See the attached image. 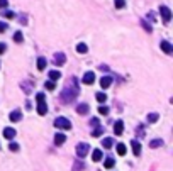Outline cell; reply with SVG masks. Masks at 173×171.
Masks as SVG:
<instances>
[{
	"instance_id": "f35d334b",
	"label": "cell",
	"mask_w": 173,
	"mask_h": 171,
	"mask_svg": "<svg viewBox=\"0 0 173 171\" xmlns=\"http://www.w3.org/2000/svg\"><path fill=\"white\" fill-rule=\"evenodd\" d=\"M90 124L93 125V127H97V125H99V119H92V120H90Z\"/></svg>"
},
{
	"instance_id": "7c38bea8",
	"label": "cell",
	"mask_w": 173,
	"mask_h": 171,
	"mask_svg": "<svg viewBox=\"0 0 173 171\" xmlns=\"http://www.w3.org/2000/svg\"><path fill=\"white\" fill-rule=\"evenodd\" d=\"M9 119L12 120V122H19V120L22 119V114H21V110H14V112H10Z\"/></svg>"
},
{
	"instance_id": "5bb4252c",
	"label": "cell",
	"mask_w": 173,
	"mask_h": 171,
	"mask_svg": "<svg viewBox=\"0 0 173 171\" xmlns=\"http://www.w3.org/2000/svg\"><path fill=\"white\" fill-rule=\"evenodd\" d=\"M88 110H90V107L86 105V103H80L77 107V112L80 114V115H85V114H88Z\"/></svg>"
},
{
	"instance_id": "3957f363",
	"label": "cell",
	"mask_w": 173,
	"mask_h": 171,
	"mask_svg": "<svg viewBox=\"0 0 173 171\" xmlns=\"http://www.w3.org/2000/svg\"><path fill=\"white\" fill-rule=\"evenodd\" d=\"M54 125H56L58 129H71V122H70L68 119H65V117H58L56 120H54Z\"/></svg>"
},
{
	"instance_id": "8992f818",
	"label": "cell",
	"mask_w": 173,
	"mask_h": 171,
	"mask_svg": "<svg viewBox=\"0 0 173 171\" xmlns=\"http://www.w3.org/2000/svg\"><path fill=\"white\" fill-rule=\"evenodd\" d=\"M83 83H85V85H93V83H95V73L86 71L85 75H83Z\"/></svg>"
},
{
	"instance_id": "d590c367",
	"label": "cell",
	"mask_w": 173,
	"mask_h": 171,
	"mask_svg": "<svg viewBox=\"0 0 173 171\" xmlns=\"http://www.w3.org/2000/svg\"><path fill=\"white\" fill-rule=\"evenodd\" d=\"M143 27H144V29L148 31V32H151V26H149V24H148L146 21H143Z\"/></svg>"
},
{
	"instance_id": "ab89813d",
	"label": "cell",
	"mask_w": 173,
	"mask_h": 171,
	"mask_svg": "<svg viewBox=\"0 0 173 171\" xmlns=\"http://www.w3.org/2000/svg\"><path fill=\"white\" fill-rule=\"evenodd\" d=\"M138 136H139V137H143V136H144V132H143V127H139V129H138Z\"/></svg>"
},
{
	"instance_id": "6da1fadb",
	"label": "cell",
	"mask_w": 173,
	"mask_h": 171,
	"mask_svg": "<svg viewBox=\"0 0 173 171\" xmlns=\"http://www.w3.org/2000/svg\"><path fill=\"white\" fill-rule=\"evenodd\" d=\"M80 93V86H78V80L77 78H70L68 85L63 88V93H61V102L65 103H71L75 98H77V95Z\"/></svg>"
},
{
	"instance_id": "44dd1931",
	"label": "cell",
	"mask_w": 173,
	"mask_h": 171,
	"mask_svg": "<svg viewBox=\"0 0 173 171\" xmlns=\"http://www.w3.org/2000/svg\"><path fill=\"white\" fill-rule=\"evenodd\" d=\"M92 159H93V161H100V159H102V151L95 149V151H93V154H92Z\"/></svg>"
},
{
	"instance_id": "ffe728a7",
	"label": "cell",
	"mask_w": 173,
	"mask_h": 171,
	"mask_svg": "<svg viewBox=\"0 0 173 171\" xmlns=\"http://www.w3.org/2000/svg\"><path fill=\"white\" fill-rule=\"evenodd\" d=\"M102 132H104V129L100 127V125H97V127L92 131V136H93V137H100V136H102Z\"/></svg>"
},
{
	"instance_id": "2e32d148",
	"label": "cell",
	"mask_w": 173,
	"mask_h": 171,
	"mask_svg": "<svg viewBox=\"0 0 173 171\" xmlns=\"http://www.w3.org/2000/svg\"><path fill=\"white\" fill-rule=\"evenodd\" d=\"M132 153L136 154V156H139V154H141V144H139L138 141H132Z\"/></svg>"
},
{
	"instance_id": "5b68a950",
	"label": "cell",
	"mask_w": 173,
	"mask_h": 171,
	"mask_svg": "<svg viewBox=\"0 0 173 171\" xmlns=\"http://www.w3.org/2000/svg\"><path fill=\"white\" fill-rule=\"evenodd\" d=\"M53 60H54V64H58V66H63V64L66 63V56L65 53H54V56H53Z\"/></svg>"
},
{
	"instance_id": "4dcf8cb0",
	"label": "cell",
	"mask_w": 173,
	"mask_h": 171,
	"mask_svg": "<svg viewBox=\"0 0 173 171\" xmlns=\"http://www.w3.org/2000/svg\"><path fill=\"white\" fill-rule=\"evenodd\" d=\"M2 14H4V17H7V19H14V17H15V14H14L12 10H4Z\"/></svg>"
},
{
	"instance_id": "836d02e7",
	"label": "cell",
	"mask_w": 173,
	"mask_h": 171,
	"mask_svg": "<svg viewBox=\"0 0 173 171\" xmlns=\"http://www.w3.org/2000/svg\"><path fill=\"white\" fill-rule=\"evenodd\" d=\"M9 149H10V151H19V144H17V142H10V144H9Z\"/></svg>"
},
{
	"instance_id": "8d00e7d4",
	"label": "cell",
	"mask_w": 173,
	"mask_h": 171,
	"mask_svg": "<svg viewBox=\"0 0 173 171\" xmlns=\"http://www.w3.org/2000/svg\"><path fill=\"white\" fill-rule=\"evenodd\" d=\"M7 31V24L5 22H0V32H5Z\"/></svg>"
},
{
	"instance_id": "4fadbf2b",
	"label": "cell",
	"mask_w": 173,
	"mask_h": 171,
	"mask_svg": "<svg viewBox=\"0 0 173 171\" xmlns=\"http://www.w3.org/2000/svg\"><path fill=\"white\" fill-rule=\"evenodd\" d=\"M21 86H22V90H24L26 95H29L31 92H32V83H31V81H22Z\"/></svg>"
},
{
	"instance_id": "9c48e42d",
	"label": "cell",
	"mask_w": 173,
	"mask_h": 171,
	"mask_svg": "<svg viewBox=\"0 0 173 171\" xmlns=\"http://www.w3.org/2000/svg\"><path fill=\"white\" fill-rule=\"evenodd\" d=\"M114 132H116L117 136H121V134L124 132V122H122V120H117L116 124H114Z\"/></svg>"
},
{
	"instance_id": "f546056e",
	"label": "cell",
	"mask_w": 173,
	"mask_h": 171,
	"mask_svg": "<svg viewBox=\"0 0 173 171\" xmlns=\"http://www.w3.org/2000/svg\"><path fill=\"white\" fill-rule=\"evenodd\" d=\"M105 100H107V95H105V93H97V102L104 103Z\"/></svg>"
},
{
	"instance_id": "484cf974",
	"label": "cell",
	"mask_w": 173,
	"mask_h": 171,
	"mask_svg": "<svg viewBox=\"0 0 173 171\" xmlns=\"http://www.w3.org/2000/svg\"><path fill=\"white\" fill-rule=\"evenodd\" d=\"M114 164H116V161H114L112 158H107V159H105V168H107V169L114 168Z\"/></svg>"
},
{
	"instance_id": "e575fe53",
	"label": "cell",
	"mask_w": 173,
	"mask_h": 171,
	"mask_svg": "<svg viewBox=\"0 0 173 171\" xmlns=\"http://www.w3.org/2000/svg\"><path fill=\"white\" fill-rule=\"evenodd\" d=\"M9 5V0H0V9H5Z\"/></svg>"
},
{
	"instance_id": "d6a6232c",
	"label": "cell",
	"mask_w": 173,
	"mask_h": 171,
	"mask_svg": "<svg viewBox=\"0 0 173 171\" xmlns=\"http://www.w3.org/2000/svg\"><path fill=\"white\" fill-rule=\"evenodd\" d=\"M114 4H116L117 9H124V7H126V2H124V0H116Z\"/></svg>"
},
{
	"instance_id": "e0dca14e",
	"label": "cell",
	"mask_w": 173,
	"mask_h": 171,
	"mask_svg": "<svg viewBox=\"0 0 173 171\" xmlns=\"http://www.w3.org/2000/svg\"><path fill=\"white\" fill-rule=\"evenodd\" d=\"M102 146H105V149H110L114 146V139L112 137H105L104 141H102Z\"/></svg>"
},
{
	"instance_id": "7a4b0ae2",
	"label": "cell",
	"mask_w": 173,
	"mask_h": 171,
	"mask_svg": "<svg viewBox=\"0 0 173 171\" xmlns=\"http://www.w3.org/2000/svg\"><path fill=\"white\" fill-rule=\"evenodd\" d=\"M88 151H90V146L86 144V142H80V144L77 146V156L78 158H85L86 154H88Z\"/></svg>"
},
{
	"instance_id": "30bf717a",
	"label": "cell",
	"mask_w": 173,
	"mask_h": 171,
	"mask_svg": "<svg viewBox=\"0 0 173 171\" xmlns=\"http://www.w3.org/2000/svg\"><path fill=\"white\" fill-rule=\"evenodd\" d=\"M160 46H161V49H163V51L166 53V54H171V53H173V46L168 43V41H161Z\"/></svg>"
},
{
	"instance_id": "ba28073f",
	"label": "cell",
	"mask_w": 173,
	"mask_h": 171,
	"mask_svg": "<svg viewBox=\"0 0 173 171\" xmlns=\"http://www.w3.org/2000/svg\"><path fill=\"white\" fill-rule=\"evenodd\" d=\"M4 137L5 139H14V137H15V129H12V127H5L4 129Z\"/></svg>"
},
{
	"instance_id": "83f0119b",
	"label": "cell",
	"mask_w": 173,
	"mask_h": 171,
	"mask_svg": "<svg viewBox=\"0 0 173 171\" xmlns=\"http://www.w3.org/2000/svg\"><path fill=\"white\" fill-rule=\"evenodd\" d=\"M82 169H83V163H82V161H75L73 171H82Z\"/></svg>"
},
{
	"instance_id": "8fae6325",
	"label": "cell",
	"mask_w": 173,
	"mask_h": 171,
	"mask_svg": "<svg viewBox=\"0 0 173 171\" xmlns=\"http://www.w3.org/2000/svg\"><path fill=\"white\" fill-rule=\"evenodd\" d=\"M65 141H66V136H65L63 132H58L56 136H54V144H56V146L65 144Z\"/></svg>"
},
{
	"instance_id": "277c9868",
	"label": "cell",
	"mask_w": 173,
	"mask_h": 171,
	"mask_svg": "<svg viewBox=\"0 0 173 171\" xmlns=\"http://www.w3.org/2000/svg\"><path fill=\"white\" fill-rule=\"evenodd\" d=\"M160 14L163 15V22H165V24H168L170 19H171V10H170L166 5H161V7H160Z\"/></svg>"
},
{
	"instance_id": "f1b7e54d",
	"label": "cell",
	"mask_w": 173,
	"mask_h": 171,
	"mask_svg": "<svg viewBox=\"0 0 173 171\" xmlns=\"http://www.w3.org/2000/svg\"><path fill=\"white\" fill-rule=\"evenodd\" d=\"M14 41H15V43H22V41H24V37H22V32H15V34H14Z\"/></svg>"
},
{
	"instance_id": "ac0fdd59",
	"label": "cell",
	"mask_w": 173,
	"mask_h": 171,
	"mask_svg": "<svg viewBox=\"0 0 173 171\" xmlns=\"http://www.w3.org/2000/svg\"><path fill=\"white\" fill-rule=\"evenodd\" d=\"M86 51H88V47H86V44H83V43L77 44V53H80V54H85Z\"/></svg>"
},
{
	"instance_id": "4316f807",
	"label": "cell",
	"mask_w": 173,
	"mask_h": 171,
	"mask_svg": "<svg viewBox=\"0 0 173 171\" xmlns=\"http://www.w3.org/2000/svg\"><path fill=\"white\" fill-rule=\"evenodd\" d=\"M46 90H54V88H56V83H54V81L53 80H49V81H46Z\"/></svg>"
},
{
	"instance_id": "74e56055",
	"label": "cell",
	"mask_w": 173,
	"mask_h": 171,
	"mask_svg": "<svg viewBox=\"0 0 173 171\" xmlns=\"http://www.w3.org/2000/svg\"><path fill=\"white\" fill-rule=\"evenodd\" d=\"M5 49H7V46H5L4 43H0V54H4V53H5Z\"/></svg>"
},
{
	"instance_id": "1f68e13d",
	"label": "cell",
	"mask_w": 173,
	"mask_h": 171,
	"mask_svg": "<svg viewBox=\"0 0 173 171\" xmlns=\"http://www.w3.org/2000/svg\"><path fill=\"white\" fill-rule=\"evenodd\" d=\"M99 112L102 114V115H107V114H109V107H107V105H100V107H99Z\"/></svg>"
},
{
	"instance_id": "cb8c5ba5",
	"label": "cell",
	"mask_w": 173,
	"mask_h": 171,
	"mask_svg": "<svg viewBox=\"0 0 173 171\" xmlns=\"http://www.w3.org/2000/svg\"><path fill=\"white\" fill-rule=\"evenodd\" d=\"M126 153H127V149H126V144H117V154L124 156Z\"/></svg>"
},
{
	"instance_id": "d4e9b609",
	"label": "cell",
	"mask_w": 173,
	"mask_h": 171,
	"mask_svg": "<svg viewBox=\"0 0 173 171\" xmlns=\"http://www.w3.org/2000/svg\"><path fill=\"white\" fill-rule=\"evenodd\" d=\"M146 119H148V122H151V124H155L156 120L160 119V115H158V114H149V115H148Z\"/></svg>"
},
{
	"instance_id": "7402d4cb",
	"label": "cell",
	"mask_w": 173,
	"mask_h": 171,
	"mask_svg": "<svg viewBox=\"0 0 173 171\" xmlns=\"http://www.w3.org/2000/svg\"><path fill=\"white\" fill-rule=\"evenodd\" d=\"M149 146H151L153 149H156V147H161V146H163V141H161V139H155V141L149 142Z\"/></svg>"
},
{
	"instance_id": "52a82bcc",
	"label": "cell",
	"mask_w": 173,
	"mask_h": 171,
	"mask_svg": "<svg viewBox=\"0 0 173 171\" xmlns=\"http://www.w3.org/2000/svg\"><path fill=\"white\" fill-rule=\"evenodd\" d=\"M46 112H48V105L44 100H38V114L39 115H46Z\"/></svg>"
},
{
	"instance_id": "d6986e66",
	"label": "cell",
	"mask_w": 173,
	"mask_h": 171,
	"mask_svg": "<svg viewBox=\"0 0 173 171\" xmlns=\"http://www.w3.org/2000/svg\"><path fill=\"white\" fill-rule=\"evenodd\" d=\"M44 68H46V58H38V69L43 71Z\"/></svg>"
},
{
	"instance_id": "9a60e30c",
	"label": "cell",
	"mask_w": 173,
	"mask_h": 171,
	"mask_svg": "<svg viewBox=\"0 0 173 171\" xmlns=\"http://www.w3.org/2000/svg\"><path fill=\"white\" fill-rule=\"evenodd\" d=\"M110 83H112V78L110 76H102L100 78V86H102V88H109Z\"/></svg>"
},
{
	"instance_id": "603a6c76",
	"label": "cell",
	"mask_w": 173,
	"mask_h": 171,
	"mask_svg": "<svg viewBox=\"0 0 173 171\" xmlns=\"http://www.w3.org/2000/svg\"><path fill=\"white\" fill-rule=\"evenodd\" d=\"M49 78H51L53 81H56V80L61 78V73L60 71H49Z\"/></svg>"
}]
</instances>
